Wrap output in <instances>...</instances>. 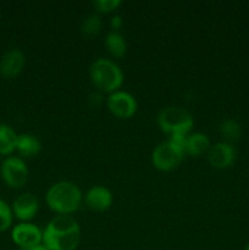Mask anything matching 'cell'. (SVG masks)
<instances>
[{"instance_id": "1", "label": "cell", "mask_w": 249, "mask_h": 250, "mask_svg": "<svg viewBox=\"0 0 249 250\" xmlns=\"http://www.w3.org/2000/svg\"><path fill=\"white\" fill-rule=\"evenodd\" d=\"M80 241V224L71 215H56L43 229V244L49 250H75Z\"/></svg>"}, {"instance_id": "2", "label": "cell", "mask_w": 249, "mask_h": 250, "mask_svg": "<svg viewBox=\"0 0 249 250\" xmlns=\"http://www.w3.org/2000/svg\"><path fill=\"white\" fill-rule=\"evenodd\" d=\"M45 202L59 215H70L80 209L83 202V193L76 183L59 181L46 190Z\"/></svg>"}, {"instance_id": "3", "label": "cell", "mask_w": 249, "mask_h": 250, "mask_svg": "<svg viewBox=\"0 0 249 250\" xmlns=\"http://www.w3.org/2000/svg\"><path fill=\"white\" fill-rule=\"evenodd\" d=\"M92 83L100 93H114L124 83L122 68L111 59H95L89 67Z\"/></svg>"}, {"instance_id": "4", "label": "cell", "mask_w": 249, "mask_h": 250, "mask_svg": "<svg viewBox=\"0 0 249 250\" xmlns=\"http://www.w3.org/2000/svg\"><path fill=\"white\" fill-rule=\"evenodd\" d=\"M159 127L168 136L189 134L194 119L187 109L182 106H166L159 111L156 117Z\"/></svg>"}, {"instance_id": "5", "label": "cell", "mask_w": 249, "mask_h": 250, "mask_svg": "<svg viewBox=\"0 0 249 250\" xmlns=\"http://www.w3.org/2000/svg\"><path fill=\"white\" fill-rule=\"evenodd\" d=\"M185 150L171 139L160 142L151 153V164L160 171H171L180 166L185 159Z\"/></svg>"}, {"instance_id": "6", "label": "cell", "mask_w": 249, "mask_h": 250, "mask_svg": "<svg viewBox=\"0 0 249 250\" xmlns=\"http://www.w3.org/2000/svg\"><path fill=\"white\" fill-rule=\"evenodd\" d=\"M28 175L27 164L21 156H6L0 165V176L10 188L17 189L23 187L28 181Z\"/></svg>"}, {"instance_id": "7", "label": "cell", "mask_w": 249, "mask_h": 250, "mask_svg": "<svg viewBox=\"0 0 249 250\" xmlns=\"http://www.w3.org/2000/svg\"><path fill=\"white\" fill-rule=\"evenodd\" d=\"M106 106L114 116L119 119H129L138 110V103L131 93L119 89L107 95Z\"/></svg>"}, {"instance_id": "8", "label": "cell", "mask_w": 249, "mask_h": 250, "mask_svg": "<svg viewBox=\"0 0 249 250\" xmlns=\"http://www.w3.org/2000/svg\"><path fill=\"white\" fill-rule=\"evenodd\" d=\"M12 242L22 250L43 243V231L32 222H20L11 231Z\"/></svg>"}, {"instance_id": "9", "label": "cell", "mask_w": 249, "mask_h": 250, "mask_svg": "<svg viewBox=\"0 0 249 250\" xmlns=\"http://www.w3.org/2000/svg\"><path fill=\"white\" fill-rule=\"evenodd\" d=\"M208 163L217 170L231 167L237 158V150L233 144L227 142H217L212 144L207 153Z\"/></svg>"}, {"instance_id": "10", "label": "cell", "mask_w": 249, "mask_h": 250, "mask_svg": "<svg viewBox=\"0 0 249 250\" xmlns=\"http://www.w3.org/2000/svg\"><path fill=\"white\" fill-rule=\"evenodd\" d=\"M12 214L21 222H29L39 210L38 198L33 193H22L12 203Z\"/></svg>"}, {"instance_id": "11", "label": "cell", "mask_w": 249, "mask_h": 250, "mask_svg": "<svg viewBox=\"0 0 249 250\" xmlns=\"http://www.w3.org/2000/svg\"><path fill=\"white\" fill-rule=\"evenodd\" d=\"M83 202L93 211L103 212L106 211L114 202V197L109 188L105 186H93L83 195Z\"/></svg>"}, {"instance_id": "12", "label": "cell", "mask_w": 249, "mask_h": 250, "mask_svg": "<svg viewBox=\"0 0 249 250\" xmlns=\"http://www.w3.org/2000/svg\"><path fill=\"white\" fill-rule=\"evenodd\" d=\"M26 65V56L20 49H10L0 58V75L5 78H15Z\"/></svg>"}, {"instance_id": "13", "label": "cell", "mask_w": 249, "mask_h": 250, "mask_svg": "<svg viewBox=\"0 0 249 250\" xmlns=\"http://www.w3.org/2000/svg\"><path fill=\"white\" fill-rule=\"evenodd\" d=\"M211 146L210 138L208 134L202 133V132H193L189 133L186 138L185 144V153L187 155L199 156L202 154L208 153L209 148Z\"/></svg>"}, {"instance_id": "14", "label": "cell", "mask_w": 249, "mask_h": 250, "mask_svg": "<svg viewBox=\"0 0 249 250\" xmlns=\"http://www.w3.org/2000/svg\"><path fill=\"white\" fill-rule=\"evenodd\" d=\"M16 150L22 158H34L42 150V142L34 134L22 133L19 134L16 144Z\"/></svg>"}, {"instance_id": "15", "label": "cell", "mask_w": 249, "mask_h": 250, "mask_svg": "<svg viewBox=\"0 0 249 250\" xmlns=\"http://www.w3.org/2000/svg\"><path fill=\"white\" fill-rule=\"evenodd\" d=\"M19 134L11 126L6 124H0V155H7L16 150V144Z\"/></svg>"}, {"instance_id": "16", "label": "cell", "mask_w": 249, "mask_h": 250, "mask_svg": "<svg viewBox=\"0 0 249 250\" xmlns=\"http://www.w3.org/2000/svg\"><path fill=\"white\" fill-rule=\"evenodd\" d=\"M105 45L107 50L115 58H122L127 51V42L119 31L107 32L105 38Z\"/></svg>"}, {"instance_id": "17", "label": "cell", "mask_w": 249, "mask_h": 250, "mask_svg": "<svg viewBox=\"0 0 249 250\" xmlns=\"http://www.w3.org/2000/svg\"><path fill=\"white\" fill-rule=\"evenodd\" d=\"M220 134L224 138V142L233 144L234 142L241 138L242 127L239 122L234 119H226L220 124Z\"/></svg>"}, {"instance_id": "18", "label": "cell", "mask_w": 249, "mask_h": 250, "mask_svg": "<svg viewBox=\"0 0 249 250\" xmlns=\"http://www.w3.org/2000/svg\"><path fill=\"white\" fill-rule=\"evenodd\" d=\"M102 26L103 21L100 15L98 12H93V14L87 15L83 19L82 23H81V32L83 33V36L93 37L99 33L100 29H102Z\"/></svg>"}, {"instance_id": "19", "label": "cell", "mask_w": 249, "mask_h": 250, "mask_svg": "<svg viewBox=\"0 0 249 250\" xmlns=\"http://www.w3.org/2000/svg\"><path fill=\"white\" fill-rule=\"evenodd\" d=\"M14 214L12 209L5 200L0 199V233L7 231L11 227Z\"/></svg>"}, {"instance_id": "20", "label": "cell", "mask_w": 249, "mask_h": 250, "mask_svg": "<svg viewBox=\"0 0 249 250\" xmlns=\"http://www.w3.org/2000/svg\"><path fill=\"white\" fill-rule=\"evenodd\" d=\"M98 12H111L121 6V0H94L92 2Z\"/></svg>"}, {"instance_id": "21", "label": "cell", "mask_w": 249, "mask_h": 250, "mask_svg": "<svg viewBox=\"0 0 249 250\" xmlns=\"http://www.w3.org/2000/svg\"><path fill=\"white\" fill-rule=\"evenodd\" d=\"M122 24H124V20H122V17L120 15H114L111 17V20H110V26L112 28L111 31H119L122 27Z\"/></svg>"}, {"instance_id": "22", "label": "cell", "mask_w": 249, "mask_h": 250, "mask_svg": "<svg viewBox=\"0 0 249 250\" xmlns=\"http://www.w3.org/2000/svg\"><path fill=\"white\" fill-rule=\"evenodd\" d=\"M23 250H49V249L46 248V247L44 246L43 243H42V244H38V246L31 247V248H27V249H23Z\"/></svg>"}, {"instance_id": "23", "label": "cell", "mask_w": 249, "mask_h": 250, "mask_svg": "<svg viewBox=\"0 0 249 250\" xmlns=\"http://www.w3.org/2000/svg\"><path fill=\"white\" fill-rule=\"evenodd\" d=\"M246 250H249V243L246 246Z\"/></svg>"}]
</instances>
